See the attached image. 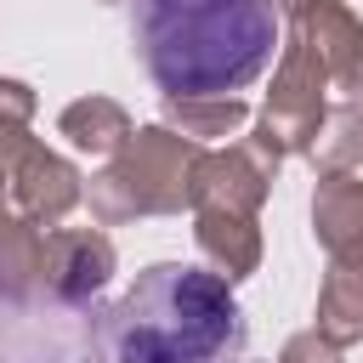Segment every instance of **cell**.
<instances>
[{"instance_id":"obj_10","label":"cell","mask_w":363,"mask_h":363,"mask_svg":"<svg viewBox=\"0 0 363 363\" xmlns=\"http://www.w3.org/2000/svg\"><path fill=\"white\" fill-rule=\"evenodd\" d=\"M312 238L329 250V261L363 255V182L352 170L318 176V193H312Z\"/></svg>"},{"instance_id":"obj_7","label":"cell","mask_w":363,"mask_h":363,"mask_svg":"<svg viewBox=\"0 0 363 363\" xmlns=\"http://www.w3.org/2000/svg\"><path fill=\"white\" fill-rule=\"evenodd\" d=\"M119 255H113V238L102 227H51L45 233V267H40V284L51 301L62 306H85L91 295L108 289Z\"/></svg>"},{"instance_id":"obj_19","label":"cell","mask_w":363,"mask_h":363,"mask_svg":"<svg viewBox=\"0 0 363 363\" xmlns=\"http://www.w3.org/2000/svg\"><path fill=\"white\" fill-rule=\"evenodd\" d=\"M102 6H119V0H102Z\"/></svg>"},{"instance_id":"obj_2","label":"cell","mask_w":363,"mask_h":363,"mask_svg":"<svg viewBox=\"0 0 363 363\" xmlns=\"http://www.w3.org/2000/svg\"><path fill=\"white\" fill-rule=\"evenodd\" d=\"M113 363H244L250 323L233 295V278L153 261L108 312Z\"/></svg>"},{"instance_id":"obj_1","label":"cell","mask_w":363,"mask_h":363,"mask_svg":"<svg viewBox=\"0 0 363 363\" xmlns=\"http://www.w3.org/2000/svg\"><path fill=\"white\" fill-rule=\"evenodd\" d=\"M130 40L164 96H238L278 45L267 0H130Z\"/></svg>"},{"instance_id":"obj_17","label":"cell","mask_w":363,"mask_h":363,"mask_svg":"<svg viewBox=\"0 0 363 363\" xmlns=\"http://www.w3.org/2000/svg\"><path fill=\"white\" fill-rule=\"evenodd\" d=\"M278 363H340V346H329L318 329H306V335H295V340L278 352Z\"/></svg>"},{"instance_id":"obj_4","label":"cell","mask_w":363,"mask_h":363,"mask_svg":"<svg viewBox=\"0 0 363 363\" xmlns=\"http://www.w3.org/2000/svg\"><path fill=\"white\" fill-rule=\"evenodd\" d=\"M329 102H335L329 68L312 57V45H306L301 34H289V45L278 51V68H272V91H267L261 119H255L250 136H255L261 147H272L278 159H289V153L306 159V147H312Z\"/></svg>"},{"instance_id":"obj_16","label":"cell","mask_w":363,"mask_h":363,"mask_svg":"<svg viewBox=\"0 0 363 363\" xmlns=\"http://www.w3.org/2000/svg\"><path fill=\"white\" fill-rule=\"evenodd\" d=\"M34 108H40V96H34L23 79H0V164H11V159L34 142V136H28Z\"/></svg>"},{"instance_id":"obj_8","label":"cell","mask_w":363,"mask_h":363,"mask_svg":"<svg viewBox=\"0 0 363 363\" xmlns=\"http://www.w3.org/2000/svg\"><path fill=\"white\" fill-rule=\"evenodd\" d=\"M289 34L312 45V57L329 68L335 96H363V17L346 0H306L289 11Z\"/></svg>"},{"instance_id":"obj_13","label":"cell","mask_w":363,"mask_h":363,"mask_svg":"<svg viewBox=\"0 0 363 363\" xmlns=\"http://www.w3.org/2000/svg\"><path fill=\"white\" fill-rule=\"evenodd\" d=\"M45 267V227L17 210H0V301H28Z\"/></svg>"},{"instance_id":"obj_12","label":"cell","mask_w":363,"mask_h":363,"mask_svg":"<svg viewBox=\"0 0 363 363\" xmlns=\"http://www.w3.org/2000/svg\"><path fill=\"white\" fill-rule=\"evenodd\" d=\"M57 136H68L74 153L113 159V153L136 136V125H130V113H125L113 96H79V102H68V108L57 113Z\"/></svg>"},{"instance_id":"obj_11","label":"cell","mask_w":363,"mask_h":363,"mask_svg":"<svg viewBox=\"0 0 363 363\" xmlns=\"http://www.w3.org/2000/svg\"><path fill=\"white\" fill-rule=\"evenodd\" d=\"M312 329H318L329 346H340V352L363 340V255L329 261L323 289H318V318H312Z\"/></svg>"},{"instance_id":"obj_9","label":"cell","mask_w":363,"mask_h":363,"mask_svg":"<svg viewBox=\"0 0 363 363\" xmlns=\"http://www.w3.org/2000/svg\"><path fill=\"white\" fill-rule=\"evenodd\" d=\"M193 238H199L204 261H210L221 278H233V284L261 267V221L244 216V210L199 204V210H193Z\"/></svg>"},{"instance_id":"obj_3","label":"cell","mask_w":363,"mask_h":363,"mask_svg":"<svg viewBox=\"0 0 363 363\" xmlns=\"http://www.w3.org/2000/svg\"><path fill=\"white\" fill-rule=\"evenodd\" d=\"M204 142L159 125H136V136L91 176L85 199L102 227L142 221V216H182L193 210V176H199Z\"/></svg>"},{"instance_id":"obj_5","label":"cell","mask_w":363,"mask_h":363,"mask_svg":"<svg viewBox=\"0 0 363 363\" xmlns=\"http://www.w3.org/2000/svg\"><path fill=\"white\" fill-rule=\"evenodd\" d=\"M278 153L261 147L255 136H238L227 147H204L199 159V176H193V210L199 204H216V210H244V216H261L272 182H278Z\"/></svg>"},{"instance_id":"obj_15","label":"cell","mask_w":363,"mask_h":363,"mask_svg":"<svg viewBox=\"0 0 363 363\" xmlns=\"http://www.w3.org/2000/svg\"><path fill=\"white\" fill-rule=\"evenodd\" d=\"M306 159H312V170H323V176H329V170H352V164L363 159V96H335V102H329V113H323Z\"/></svg>"},{"instance_id":"obj_18","label":"cell","mask_w":363,"mask_h":363,"mask_svg":"<svg viewBox=\"0 0 363 363\" xmlns=\"http://www.w3.org/2000/svg\"><path fill=\"white\" fill-rule=\"evenodd\" d=\"M272 11H295V6H306V0H267Z\"/></svg>"},{"instance_id":"obj_6","label":"cell","mask_w":363,"mask_h":363,"mask_svg":"<svg viewBox=\"0 0 363 363\" xmlns=\"http://www.w3.org/2000/svg\"><path fill=\"white\" fill-rule=\"evenodd\" d=\"M6 193H11V210L28 216L34 227H62L68 210L85 204V176L74 170V159H62L57 147L45 142H28L11 164H6Z\"/></svg>"},{"instance_id":"obj_14","label":"cell","mask_w":363,"mask_h":363,"mask_svg":"<svg viewBox=\"0 0 363 363\" xmlns=\"http://www.w3.org/2000/svg\"><path fill=\"white\" fill-rule=\"evenodd\" d=\"M164 125L210 147L250 125V102L244 96H164Z\"/></svg>"}]
</instances>
